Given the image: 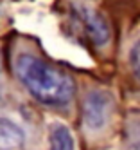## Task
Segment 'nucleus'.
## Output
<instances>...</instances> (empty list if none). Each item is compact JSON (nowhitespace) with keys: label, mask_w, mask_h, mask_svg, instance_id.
<instances>
[{"label":"nucleus","mask_w":140,"mask_h":150,"mask_svg":"<svg viewBox=\"0 0 140 150\" xmlns=\"http://www.w3.org/2000/svg\"><path fill=\"white\" fill-rule=\"evenodd\" d=\"M15 74L24 89L45 107H67L75 94V83L68 72L31 52L15 60Z\"/></svg>","instance_id":"obj_1"},{"label":"nucleus","mask_w":140,"mask_h":150,"mask_svg":"<svg viewBox=\"0 0 140 150\" xmlns=\"http://www.w3.org/2000/svg\"><path fill=\"white\" fill-rule=\"evenodd\" d=\"M115 112V98L106 89H93L83 100V123L92 132L106 128Z\"/></svg>","instance_id":"obj_2"},{"label":"nucleus","mask_w":140,"mask_h":150,"mask_svg":"<svg viewBox=\"0 0 140 150\" xmlns=\"http://www.w3.org/2000/svg\"><path fill=\"white\" fill-rule=\"evenodd\" d=\"M72 11H74L75 18L79 20V24L83 25L86 36H88L97 47L108 44V40L111 36V29H110V24L106 22V18L101 13H97L93 7L81 4V2H74Z\"/></svg>","instance_id":"obj_3"},{"label":"nucleus","mask_w":140,"mask_h":150,"mask_svg":"<svg viewBox=\"0 0 140 150\" xmlns=\"http://www.w3.org/2000/svg\"><path fill=\"white\" fill-rule=\"evenodd\" d=\"M25 145V130L16 121L0 116V150H20Z\"/></svg>","instance_id":"obj_4"},{"label":"nucleus","mask_w":140,"mask_h":150,"mask_svg":"<svg viewBox=\"0 0 140 150\" xmlns=\"http://www.w3.org/2000/svg\"><path fill=\"white\" fill-rule=\"evenodd\" d=\"M49 146L50 150H74L75 141L72 132L65 125H54L49 134Z\"/></svg>","instance_id":"obj_5"},{"label":"nucleus","mask_w":140,"mask_h":150,"mask_svg":"<svg viewBox=\"0 0 140 150\" xmlns=\"http://www.w3.org/2000/svg\"><path fill=\"white\" fill-rule=\"evenodd\" d=\"M126 145L129 150H140V116L126 123Z\"/></svg>","instance_id":"obj_6"},{"label":"nucleus","mask_w":140,"mask_h":150,"mask_svg":"<svg viewBox=\"0 0 140 150\" xmlns=\"http://www.w3.org/2000/svg\"><path fill=\"white\" fill-rule=\"evenodd\" d=\"M129 63H131L133 74L140 80V40L137 42L135 47L131 49V54H129Z\"/></svg>","instance_id":"obj_7"},{"label":"nucleus","mask_w":140,"mask_h":150,"mask_svg":"<svg viewBox=\"0 0 140 150\" xmlns=\"http://www.w3.org/2000/svg\"><path fill=\"white\" fill-rule=\"evenodd\" d=\"M0 71H2V56H0Z\"/></svg>","instance_id":"obj_8"}]
</instances>
